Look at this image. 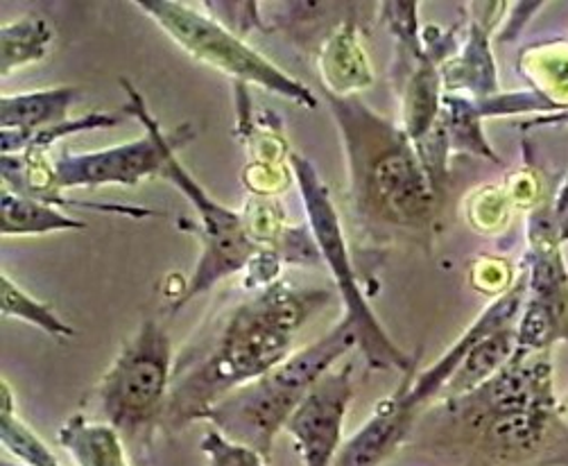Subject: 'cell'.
Wrapping results in <instances>:
<instances>
[{
    "label": "cell",
    "instance_id": "ac0fdd59",
    "mask_svg": "<svg viewBox=\"0 0 568 466\" xmlns=\"http://www.w3.org/2000/svg\"><path fill=\"white\" fill-rule=\"evenodd\" d=\"M54 39L52 26L37 14H26L0 28V73H12L41 62Z\"/></svg>",
    "mask_w": 568,
    "mask_h": 466
},
{
    "label": "cell",
    "instance_id": "d6986e66",
    "mask_svg": "<svg viewBox=\"0 0 568 466\" xmlns=\"http://www.w3.org/2000/svg\"><path fill=\"white\" fill-rule=\"evenodd\" d=\"M521 71L552 109H568V43H548L521 54Z\"/></svg>",
    "mask_w": 568,
    "mask_h": 466
},
{
    "label": "cell",
    "instance_id": "e0dca14e",
    "mask_svg": "<svg viewBox=\"0 0 568 466\" xmlns=\"http://www.w3.org/2000/svg\"><path fill=\"white\" fill-rule=\"evenodd\" d=\"M448 91H469L476 100L496 95V64L487 48V32L474 21L465 50L442 69Z\"/></svg>",
    "mask_w": 568,
    "mask_h": 466
},
{
    "label": "cell",
    "instance_id": "2e32d148",
    "mask_svg": "<svg viewBox=\"0 0 568 466\" xmlns=\"http://www.w3.org/2000/svg\"><path fill=\"white\" fill-rule=\"evenodd\" d=\"M0 211H3V239L45 236L52 231L87 229V222L71 217L60 206L19 195L10 189H3V195H0Z\"/></svg>",
    "mask_w": 568,
    "mask_h": 466
},
{
    "label": "cell",
    "instance_id": "6da1fadb",
    "mask_svg": "<svg viewBox=\"0 0 568 466\" xmlns=\"http://www.w3.org/2000/svg\"><path fill=\"white\" fill-rule=\"evenodd\" d=\"M331 300L328 290L276 281L220 313L175 361L163 430L204 422L224 396L270 374L293 354L300 328Z\"/></svg>",
    "mask_w": 568,
    "mask_h": 466
},
{
    "label": "cell",
    "instance_id": "5bb4252c",
    "mask_svg": "<svg viewBox=\"0 0 568 466\" xmlns=\"http://www.w3.org/2000/svg\"><path fill=\"white\" fill-rule=\"evenodd\" d=\"M515 352H517V328L513 324L487 333L469 348L458 369L453 372L439 401L471 394L474 389L485 385L491 376H496L509 363V358L515 356Z\"/></svg>",
    "mask_w": 568,
    "mask_h": 466
},
{
    "label": "cell",
    "instance_id": "44dd1931",
    "mask_svg": "<svg viewBox=\"0 0 568 466\" xmlns=\"http://www.w3.org/2000/svg\"><path fill=\"white\" fill-rule=\"evenodd\" d=\"M3 283V317L6 320H21L30 326L41 328L54 340H69L75 335V328H71L60 315L52 311L50 304L34 300L28 290H23L8 272L0 276Z\"/></svg>",
    "mask_w": 568,
    "mask_h": 466
},
{
    "label": "cell",
    "instance_id": "ba28073f",
    "mask_svg": "<svg viewBox=\"0 0 568 466\" xmlns=\"http://www.w3.org/2000/svg\"><path fill=\"white\" fill-rule=\"evenodd\" d=\"M121 84L130 98L128 111L141 121V125L145 128V136L132 143L95 152L64 150L60 156H52L50 193L45 197H52L67 189L136 186L143 180L161 178L165 163L175 156L182 145L195 139L193 125H182L173 132H163L136 87L128 80H121Z\"/></svg>",
    "mask_w": 568,
    "mask_h": 466
},
{
    "label": "cell",
    "instance_id": "9c48e42d",
    "mask_svg": "<svg viewBox=\"0 0 568 466\" xmlns=\"http://www.w3.org/2000/svg\"><path fill=\"white\" fill-rule=\"evenodd\" d=\"M161 178L178 186L200 215L197 222L180 220L182 229H189L200 239L202 254L191 278L180 290V295L170 302V313H178L191 300L209 293L215 283L245 272L261 252V247L252 241L243 213L215 202L191 178V172L178 161V156L165 163Z\"/></svg>",
    "mask_w": 568,
    "mask_h": 466
},
{
    "label": "cell",
    "instance_id": "9a60e30c",
    "mask_svg": "<svg viewBox=\"0 0 568 466\" xmlns=\"http://www.w3.org/2000/svg\"><path fill=\"white\" fill-rule=\"evenodd\" d=\"M324 89L335 95H354V91L372 84V69L367 54L358 43V30L354 23H345L322 50Z\"/></svg>",
    "mask_w": 568,
    "mask_h": 466
},
{
    "label": "cell",
    "instance_id": "603a6c76",
    "mask_svg": "<svg viewBox=\"0 0 568 466\" xmlns=\"http://www.w3.org/2000/svg\"><path fill=\"white\" fill-rule=\"evenodd\" d=\"M3 466H17V464H12V462H3Z\"/></svg>",
    "mask_w": 568,
    "mask_h": 466
},
{
    "label": "cell",
    "instance_id": "3957f363",
    "mask_svg": "<svg viewBox=\"0 0 568 466\" xmlns=\"http://www.w3.org/2000/svg\"><path fill=\"white\" fill-rule=\"evenodd\" d=\"M430 413V448L456 466H568V426L555 403L491 411L469 396Z\"/></svg>",
    "mask_w": 568,
    "mask_h": 466
},
{
    "label": "cell",
    "instance_id": "4fadbf2b",
    "mask_svg": "<svg viewBox=\"0 0 568 466\" xmlns=\"http://www.w3.org/2000/svg\"><path fill=\"white\" fill-rule=\"evenodd\" d=\"M57 442L71 455L75 466H130L123 435L102 419H89L78 413L69 417Z\"/></svg>",
    "mask_w": 568,
    "mask_h": 466
},
{
    "label": "cell",
    "instance_id": "30bf717a",
    "mask_svg": "<svg viewBox=\"0 0 568 466\" xmlns=\"http://www.w3.org/2000/svg\"><path fill=\"white\" fill-rule=\"evenodd\" d=\"M356 363H339L300 403L286 430L304 466H333L345 444V422L356 396Z\"/></svg>",
    "mask_w": 568,
    "mask_h": 466
},
{
    "label": "cell",
    "instance_id": "7c38bea8",
    "mask_svg": "<svg viewBox=\"0 0 568 466\" xmlns=\"http://www.w3.org/2000/svg\"><path fill=\"white\" fill-rule=\"evenodd\" d=\"M80 89L52 87L0 98V136H26L52 125H62L75 104Z\"/></svg>",
    "mask_w": 568,
    "mask_h": 466
},
{
    "label": "cell",
    "instance_id": "8992f818",
    "mask_svg": "<svg viewBox=\"0 0 568 466\" xmlns=\"http://www.w3.org/2000/svg\"><path fill=\"white\" fill-rule=\"evenodd\" d=\"M288 163L295 172V182L302 193L306 226L320 250L322 263H326L333 276L339 300L345 304V320L358 337V346L367 365L372 369H394L404 376L410 374L413 369H417V361L389 340L383 324L367 304L365 290L356 276V267L352 265V256L347 252L349 247L343 220L337 215L328 186L306 156L291 152Z\"/></svg>",
    "mask_w": 568,
    "mask_h": 466
},
{
    "label": "cell",
    "instance_id": "ffe728a7",
    "mask_svg": "<svg viewBox=\"0 0 568 466\" xmlns=\"http://www.w3.org/2000/svg\"><path fill=\"white\" fill-rule=\"evenodd\" d=\"M0 442L23 466H60L45 442L21 419L8 381L0 383Z\"/></svg>",
    "mask_w": 568,
    "mask_h": 466
},
{
    "label": "cell",
    "instance_id": "8fae6325",
    "mask_svg": "<svg viewBox=\"0 0 568 466\" xmlns=\"http://www.w3.org/2000/svg\"><path fill=\"white\" fill-rule=\"evenodd\" d=\"M417 417L408 413L402 392L378 401L369 422L339 448L333 466H381L413 435Z\"/></svg>",
    "mask_w": 568,
    "mask_h": 466
},
{
    "label": "cell",
    "instance_id": "5b68a950",
    "mask_svg": "<svg viewBox=\"0 0 568 466\" xmlns=\"http://www.w3.org/2000/svg\"><path fill=\"white\" fill-rule=\"evenodd\" d=\"M173 372L168 331L156 317H145L95 385L102 422L116 428L128 446L150 450L163 430Z\"/></svg>",
    "mask_w": 568,
    "mask_h": 466
},
{
    "label": "cell",
    "instance_id": "7a4b0ae2",
    "mask_svg": "<svg viewBox=\"0 0 568 466\" xmlns=\"http://www.w3.org/2000/svg\"><path fill=\"white\" fill-rule=\"evenodd\" d=\"M326 100L343 134L356 213L376 224L424 231L437 213L439 189L406 130L356 95L326 91Z\"/></svg>",
    "mask_w": 568,
    "mask_h": 466
},
{
    "label": "cell",
    "instance_id": "7402d4cb",
    "mask_svg": "<svg viewBox=\"0 0 568 466\" xmlns=\"http://www.w3.org/2000/svg\"><path fill=\"white\" fill-rule=\"evenodd\" d=\"M200 448L206 455L209 466H270V459L263 457L258 450L232 442L213 426L202 435Z\"/></svg>",
    "mask_w": 568,
    "mask_h": 466
},
{
    "label": "cell",
    "instance_id": "277c9868",
    "mask_svg": "<svg viewBox=\"0 0 568 466\" xmlns=\"http://www.w3.org/2000/svg\"><path fill=\"white\" fill-rule=\"evenodd\" d=\"M356 346L358 337L347 320L337 322L326 335L291 354L270 374L224 396L204 422L270 459L278 430L286 428L300 403Z\"/></svg>",
    "mask_w": 568,
    "mask_h": 466
},
{
    "label": "cell",
    "instance_id": "52a82bcc",
    "mask_svg": "<svg viewBox=\"0 0 568 466\" xmlns=\"http://www.w3.org/2000/svg\"><path fill=\"white\" fill-rule=\"evenodd\" d=\"M136 8L195 62L232 78L236 87L254 84L304 109H317V98L306 84L283 73L267 57L247 45L239 32L224 28L217 19L175 0H141Z\"/></svg>",
    "mask_w": 568,
    "mask_h": 466
}]
</instances>
